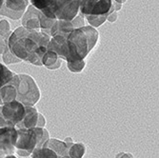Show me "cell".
I'll list each match as a JSON object with an SVG mask.
<instances>
[{
  "instance_id": "1",
  "label": "cell",
  "mask_w": 159,
  "mask_h": 158,
  "mask_svg": "<svg viewBox=\"0 0 159 158\" xmlns=\"http://www.w3.org/2000/svg\"><path fill=\"white\" fill-rule=\"evenodd\" d=\"M51 36L40 31H31L21 27L12 32L8 39V48L11 54L21 61L42 66V57L48 51Z\"/></svg>"
},
{
  "instance_id": "2",
  "label": "cell",
  "mask_w": 159,
  "mask_h": 158,
  "mask_svg": "<svg viewBox=\"0 0 159 158\" xmlns=\"http://www.w3.org/2000/svg\"><path fill=\"white\" fill-rule=\"evenodd\" d=\"M98 37L97 30L91 26H84L74 30L66 40L65 60L67 62L84 60L95 47Z\"/></svg>"
},
{
  "instance_id": "3",
  "label": "cell",
  "mask_w": 159,
  "mask_h": 158,
  "mask_svg": "<svg viewBox=\"0 0 159 158\" xmlns=\"http://www.w3.org/2000/svg\"><path fill=\"white\" fill-rule=\"evenodd\" d=\"M30 4L42 12L46 17L71 21L79 12V1H55V0H35Z\"/></svg>"
},
{
  "instance_id": "4",
  "label": "cell",
  "mask_w": 159,
  "mask_h": 158,
  "mask_svg": "<svg viewBox=\"0 0 159 158\" xmlns=\"http://www.w3.org/2000/svg\"><path fill=\"white\" fill-rule=\"evenodd\" d=\"M50 138V133L45 128L17 129L16 150H22L32 154L35 148H42Z\"/></svg>"
},
{
  "instance_id": "5",
  "label": "cell",
  "mask_w": 159,
  "mask_h": 158,
  "mask_svg": "<svg viewBox=\"0 0 159 158\" xmlns=\"http://www.w3.org/2000/svg\"><path fill=\"white\" fill-rule=\"evenodd\" d=\"M19 82L16 87V99L25 107L34 106L40 99V90L35 80L28 74H18Z\"/></svg>"
},
{
  "instance_id": "6",
  "label": "cell",
  "mask_w": 159,
  "mask_h": 158,
  "mask_svg": "<svg viewBox=\"0 0 159 158\" xmlns=\"http://www.w3.org/2000/svg\"><path fill=\"white\" fill-rule=\"evenodd\" d=\"M25 115V106L17 100L0 106V128L16 127Z\"/></svg>"
},
{
  "instance_id": "7",
  "label": "cell",
  "mask_w": 159,
  "mask_h": 158,
  "mask_svg": "<svg viewBox=\"0 0 159 158\" xmlns=\"http://www.w3.org/2000/svg\"><path fill=\"white\" fill-rule=\"evenodd\" d=\"M79 12L83 17L90 16H109L113 12L111 0L79 1Z\"/></svg>"
},
{
  "instance_id": "8",
  "label": "cell",
  "mask_w": 159,
  "mask_h": 158,
  "mask_svg": "<svg viewBox=\"0 0 159 158\" xmlns=\"http://www.w3.org/2000/svg\"><path fill=\"white\" fill-rule=\"evenodd\" d=\"M29 5L30 1L27 0H5L0 9V16L18 20L23 16Z\"/></svg>"
},
{
  "instance_id": "9",
  "label": "cell",
  "mask_w": 159,
  "mask_h": 158,
  "mask_svg": "<svg viewBox=\"0 0 159 158\" xmlns=\"http://www.w3.org/2000/svg\"><path fill=\"white\" fill-rule=\"evenodd\" d=\"M17 140V129L16 127L0 128V151L8 155L16 152V143Z\"/></svg>"
},
{
  "instance_id": "10",
  "label": "cell",
  "mask_w": 159,
  "mask_h": 158,
  "mask_svg": "<svg viewBox=\"0 0 159 158\" xmlns=\"http://www.w3.org/2000/svg\"><path fill=\"white\" fill-rule=\"evenodd\" d=\"M39 11L32 5H29L22 16V27L31 31H38L40 29L38 20Z\"/></svg>"
},
{
  "instance_id": "11",
  "label": "cell",
  "mask_w": 159,
  "mask_h": 158,
  "mask_svg": "<svg viewBox=\"0 0 159 158\" xmlns=\"http://www.w3.org/2000/svg\"><path fill=\"white\" fill-rule=\"evenodd\" d=\"M18 82L19 76L16 74L12 81L0 90V106L16 99V87Z\"/></svg>"
},
{
  "instance_id": "12",
  "label": "cell",
  "mask_w": 159,
  "mask_h": 158,
  "mask_svg": "<svg viewBox=\"0 0 159 158\" xmlns=\"http://www.w3.org/2000/svg\"><path fill=\"white\" fill-rule=\"evenodd\" d=\"M38 111L34 107H25V115L16 125L17 129H32L36 127L38 119Z\"/></svg>"
},
{
  "instance_id": "13",
  "label": "cell",
  "mask_w": 159,
  "mask_h": 158,
  "mask_svg": "<svg viewBox=\"0 0 159 158\" xmlns=\"http://www.w3.org/2000/svg\"><path fill=\"white\" fill-rule=\"evenodd\" d=\"M68 36L55 35L50 39L48 44V51L54 52L60 59L65 60V51H66V40Z\"/></svg>"
},
{
  "instance_id": "14",
  "label": "cell",
  "mask_w": 159,
  "mask_h": 158,
  "mask_svg": "<svg viewBox=\"0 0 159 158\" xmlns=\"http://www.w3.org/2000/svg\"><path fill=\"white\" fill-rule=\"evenodd\" d=\"M43 148H48L51 149L52 151H53L58 158H61L65 155H68V145L67 143H65L64 141L55 139V138H50L49 140H47L45 142V144L43 145Z\"/></svg>"
},
{
  "instance_id": "15",
  "label": "cell",
  "mask_w": 159,
  "mask_h": 158,
  "mask_svg": "<svg viewBox=\"0 0 159 158\" xmlns=\"http://www.w3.org/2000/svg\"><path fill=\"white\" fill-rule=\"evenodd\" d=\"M74 30H75V28L70 21L69 22V21L56 20V22L53 24V26L51 29L50 36L51 37H53L55 35L68 36Z\"/></svg>"
},
{
  "instance_id": "16",
  "label": "cell",
  "mask_w": 159,
  "mask_h": 158,
  "mask_svg": "<svg viewBox=\"0 0 159 158\" xmlns=\"http://www.w3.org/2000/svg\"><path fill=\"white\" fill-rule=\"evenodd\" d=\"M69 147L68 155L71 158H83L86 152V147L83 143H67Z\"/></svg>"
},
{
  "instance_id": "17",
  "label": "cell",
  "mask_w": 159,
  "mask_h": 158,
  "mask_svg": "<svg viewBox=\"0 0 159 158\" xmlns=\"http://www.w3.org/2000/svg\"><path fill=\"white\" fill-rule=\"evenodd\" d=\"M16 74L11 71L9 68H7L4 64L0 63V90L6 85L10 84Z\"/></svg>"
},
{
  "instance_id": "18",
  "label": "cell",
  "mask_w": 159,
  "mask_h": 158,
  "mask_svg": "<svg viewBox=\"0 0 159 158\" xmlns=\"http://www.w3.org/2000/svg\"><path fill=\"white\" fill-rule=\"evenodd\" d=\"M38 20H39V26H40V32L50 35L51 29L53 26V24L56 22V20L46 17L44 14L40 11L38 14Z\"/></svg>"
},
{
  "instance_id": "19",
  "label": "cell",
  "mask_w": 159,
  "mask_h": 158,
  "mask_svg": "<svg viewBox=\"0 0 159 158\" xmlns=\"http://www.w3.org/2000/svg\"><path fill=\"white\" fill-rule=\"evenodd\" d=\"M32 158H58L57 154L48 148H35L32 152Z\"/></svg>"
},
{
  "instance_id": "20",
  "label": "cell",
  "mask_w": 159,
  "mask_h": 158,
  "mask_svg": "<svg viewBox=\"0 0 159 158\" xmlns=\"http://www.w3.org/2000/svg\"><path fill=\"white\" fill-rule=\"evenodd\" d=\"M108 16H84L89 23V26L93 28H97L102 25L107 20Z\"/></svg>"
},
{
  "instance_id": "21",
  "label": "cell",
  "mask_w": 159,
  "mask_h": 158,
  "mask_svg": "<svg viewBox=\"0 0 159 158\" xmlns=\"http://www.w3.org/2000/svg\"><path fill=\"white\" fill-rule=\"evenodd\" d=\"M58 58H59L58 55H57L54 52L47 51V52L44 54V56L42 57L41 62H42V65H44L46 68H48V67L53 65Z\"/></svg>"
},
{
  "instance_id": "22",
  "label": "cell",
  "mask_w": 159,
  "mask_h": 158,
  "mask_svg": "<svg viewBox=\"0 0 159 158\" xmlns=\"http://www.w3.org/2000/svg\"><path fill=\"white\" fill-rule=\"evenodd\" d=\"M2 58H3V61L6 65H10V64H16V63H19L21 62L20 59H18L17 57H16L13 54L11 53L9 48H8V45L6 46L5 48V51L3 52V56H2Z\"/></svg>"
},
{
  "instance_id": "23",
  "label": "cell",
  "mask_w": 159,
  "mask_h": 158,
  "mask_svg": "<svg viewBox=\"0 0 159 158\" xmlns=\"http://www.w3.org/2000/svg\"><path fill=\"white\" fill-rule=\"evenodd\" d=\"M85 65H86V62L84 60L75 61V62H67L68 69L71 73H81L85 68Z\"/></svg>"
},
{
  "instance_id": "24",
  "label": "cell",
  "mask_w": 159,
  "mask_h": 158,
  "mask_svg": "<svg viewBox=\"0 0 159 158\" xmlns=\"http://www.w3.org/2000/svg\"><path fill=\"white\" fill-rule=\"evenodd\" d=\"M11 33L10 31V24L6 19L0 21V35L6 38V36Z\"/></svg>"
},
{
  "instance_id": "25",
  "label": "cell",
  "mask_w": 159,
  "mask_h": 158,
  "mask_svg": "<svg viewBox=\"0 0 159 158\" xmlns=\"http://www.w3.org/2000/svg\"><path fill=\"white\" fill-rule=\"evenodd\" d=\"M71 24H73L75 30V29H78V28H82L85 26V18L83 16H81L80 14H77V16L70 21Z\"/></svg>"
},
{
  "instance_id": "26",
  "label": "cell",
  "mask_w": 159,
  "mask_h": 158,
  "mask_svg": "<svg viewBox=\"0 0 159 158\" xmlns=\"http://www.w3.org/2000/svg\"><path fill=\"white\" fill-rule=\"evenodd\" d=\"M46 126V118L42 113H38V119L36 123V127L38 128H45Z\"/></svg>"
},
{
  "instance_id": "27",
  "label": "cell",
  "mask_w": 159,
  "mask_h": 158,
  "mask_svg": "<svg viewBox=\"0 0 159 158\" xmlns=\"http://www.w3.org/2000/svg\"><path fill=\"white\" fill-rule=\"evenodd\" d=\"M124 3V1H118V0H111V4H112V8H113V11L117 12L118 11L121 10L122 8V4Z\"/></svg>"
},
{
  "instance_id": "28",
  "label": "cell",
  "mask_w": 159,
  "mask_h": 158,
  "mask_svg": "<svg viewBox=\"0 0 159 158\" xmlns=\"http://www.w3.org/2000/svg\"><path fill=\"white\" fill-rule=\"evenodd\" d=\"M117 17H118L117 12L113 11V12H111V13H110V14H109L108 17H107V20H108L109 22H111V23H113V22L116 21Z\"/></svg>"
},
{
  "instance_id": "29",
  "label": "cell",
  "mask_w": 159,
  "mask_h": 158,
  "mask_svg": "<svg viewBox=\"0 0 159 158\" xmlns=\"http://www.w3.org/2000/svg\"><path fill=\"white\" fill-rule=\"evenodd\" d=\"M61 64H62V59L58 58V59L56 60V62H55L53 65H52V66L48 67L47 69H49V70H57V69H59V68L61 67Z\"/></svg>"
},
{
  "instance_id": "30",
  "label": "cell",
  "mask_w": 159,
  "mask_h": 158,
  "mask_svg": "<svg viewBox=\"0 0 159 158\" xmlns=\"http://www.w3.org/2000/svg\"><path fill=\"white\" fill-rule=\"evenodd\" d=\"M115 158H134V155L132 153H129V152H119Z\"/></svg>"
},
{
  "instance_id": "31",
  "label": "cell",
  "mask_w": 159,
  "mask_h": 158,
  "mask_svg": "<svg viewBox=\"0 0 159 158\" xmlns=\"http://www.w3.org/2000/svg\"><path fill=\"white\" fill-rule=\"evenodd\" d=\"M16 152L17 153V155L22 156V157H26V156L31 155L29 152H27V151H22V150H16Z\"/></svg>"
},
{
  "instance_id": "32",
  "label": "cell",
  "mask_w": 159,
  "mask_h": 158,
  "mask_svg": "<svg viewBox=\"0 0 159 158\" xmlns=\"http://www.w3.org/2000/svg\"><path fill=\"white\" fill-rule=\"evenodd\" d=\"M7 155H8V154H7L5 151H0V158H5Z\"/></svg>"
},
{
  "instance_id": "33",
  "label": "cell",
  "mask_w": 159,
  "mask_h": 158,
  "mask_svg": "<svg viewBox=\"0 0 159 158\" xmlns=\"http://www.w3.org/2000/svg\"><path fill=\"white\" fill-rule=\"evenodd\" d=\"M64 142H65V143H74L73 139H71L70 137H66L65 140H64Z\"/></svg>"
},
{
  "instance_id": "34",
  "label": "cell",
  "mask_w": 159,
  "mask_h": 158,
  "mask_svg": "<svg viewBox=\"0 0 159 158\" xmlns=\"http://www.w3.org/2000/svg\"><path fill=\"white\" fill-rule=\"evenodd\" d=\"M5 158H17L16 155H13V154H10V155H7Z\"/></svg>"
},
{
  "instance_id": "35",
  "label": "cell",
  "mask_w": 159,
  "mask_h": 158,
  "mask_svg": "<svg viewBox=\"0 0 159 158\" xmlns=\"http://www.w3.org/2000/svg\"><path fill=\"white\" fill-rule=\"evenodd\" d=\"M3 0H0V9H1V7H2V5H3Z\"/></svg>"
},
{
  "instance_id": "36",
  "label": "cell",
  "mask_w": 159,
  "mask_h": 158,
  "mask_svg": "<svg viewBox=\"0 0 159 158\" xmlns=\"http://www.w3.org/2000/svg\"><path fill=\"white\" fill-rule=\"evenodd\" d=\"M3 40H5V38H4V37H2L1 35H0V41H3Z\"/></svg>"
},
{
  "instance_id": "37",
  "label": "cell",
  "mask_w": 159,
  "mask_h": 158,
  "mask_svg": "<svg viewBox=\"0 0 159 158\" xmlns=\"http://www.w3.org/2000/svg\"><path fill=\"white\" fill-rule=\"evenodd\" d=\"M61 158H71V157H70L69 155H65V156H63V157H61Z\"/></svg>"
}]
</instances>
